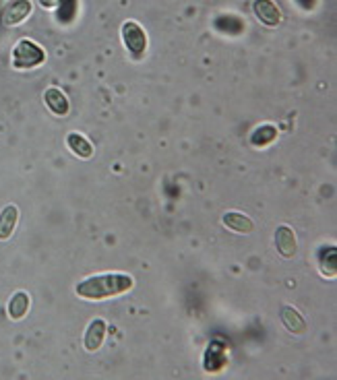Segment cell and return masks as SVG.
<instances>
[{
  "label": "cell",
  "mask_w": 337,
  "mask_h": 380,
  "mask_svg": "<svg viewBox=\"0 0 337 380\" xmlns=\"http://www.w3.org/2000/svg\"><path fill=\"white\" fill-rule=\"evenodd\" d=\"M66 147L79 160H91L93 157V145L81 133H68L66 135Z\"/></svg>",
  "instance_id": "obj_13"
},
{
  "label": "cell",
  "mask_w": 337,
  "mask_h": 380,
  "mask_svg": "<svg viewBox=\"0 0 337 380\" xmlns=\"http://www.w3.org/2000/svg\"><path fill=\"white\" fill-rule=\"evenodd\" d=\"M42 9H48V11H54L62 5V0H38Z\"/></svg>",
  "instance_id": "obj_16"
},
{
  "label": "cell",
  "mask_w": 337,
  "mask_h": 380,
  "mask_svg": "<svg viewBox=\"0 0 337 380\" xmlns=\"http://www.w3.org/2000/svg\"><path fill=\"white\" fill-rule=\"evenodd\" d=\"M135 288V277L129 273H99L89 275L75 286V294L87 302H101L110 298H121Z\"/></svg>",
  "instance_id": "obj_1"
},
{
  "label": "cell",
  "mask_w": 337,
  "mask_h": 380,
  "mask_svg": "<svg viewBox=\"0 0 337 380\" xmlns=\"http://www.w3.org/2000/svg\"><path fill=\"white\" fill-rule=\"evenodd\" d=\"M226 364H228V353H226V349L217 347V345H209V347H207L205 357H203V368H205V372H219Z\"/></svg>",
  "instance_id": "obj_14"
},
{
  "label": "cell",
  "mask_w": 337,
  "mask_h": 380,
  "mask_svg": "<svg viewBox=\"0 0 337 380\" xmlns=\"http://www.w3.org/2000/svg\"><path fill=\"white\" fill-rule=\"evenodd\" d=\"M275 248L284 259H294L298 252V240L290 225H277L275 229Z\"/></svg>",
  "instance_id": "obj_8"
},
{
  "label": "cell",
  "mask_w": 337,
  "mask_h": 380,
  "mask_svg": "<svg viewBox=\"0 0 337 380\" xmlns=\"http://www.w3.org/2000/svg\"><path fill=\"white\" fill-rule=\"evenodd\" d=\"M221 223L226 225L230 231L234 233H242V236H249L255 231V223L249 215L240 213V211H226L221 215Z\"/></svg>",
  "instance_id": "obj_9"
},
{
  "label": "cell",
  "mask_w": 337,
  "mask_h": 380,
  "mask_svg": "<svg viewBox=\"0 0 337 380\" xmlns=\"http://www.w3.org/2000/svg\"><path fill=\"white\" fill-rule=\"evenodd\" d=\"M105 333H108V325L103 318H93L87 329H85V337H83V347L85 351L89 353H95L101 349L103 345V339H105Z\"/></svg>",
  "instance_id": "obj_6"
},
{
  "label": "cell",
  "mask_w": 337,
  "mask_h": 380,
  "mask_svg": "<svg viewBox=\"0 0 337 380\" xmlns=\"http://www.w3.org/2000/svg\"><path fill=\"white\" fill-rule=\"evenodd\" d=\"M253 13L265 27H277L284 21V13L275 0H253Z\"/></svg>",
  "instance_id": "obj_5"
},
{
  "label": "cell",
  "mask_w": 337,
  "mask_h": 380,
  "mask_svg": "<svg viewBox=\"0 0 337 380\" xmlns=\"http://www.w3.org/2000/svg\"><path fill=\"white\" fill-rule=\"evenodd\" d=\"M279 318H282L284 327H286L292 335H304L306 329H308V325H306L304 316L300 314V310L294 308V306H290V304H284V306H282Z\"/></svg>",
  "instance_id": "obj_10"
},
{
  "label": "cell",
  "mask_w": 337,
  "mask_h": 380,
  "mask_svg": "<svg viewBox=\"0 0 337 380\" xmlns=\"http://www.w3.org/2000/svg\"><path fill=\"white\" fill-rule=\"evenodd\" d=\"M17 225H19V207L17 205L3 207V211H0V242L11 240Z\"/></svg>",
  "instance_id": "obj_11"
},
{
  "label": "cell",
  "mask_w": 337,
  "mask_h": 380,
  "mask_svg": "<svg viewBox=\"0 0 337 380\" xmlns=\"http://www.w3.org/2000/svg\"><path fill=\"white\" fill-rule=\"evenodd\" d=\"M34 13V3L32 0H9L5 5L3 13H0V23L5 27H17L25 23Z\"/></svg>",
  "instance_id": "obj_4"
},
{
  "label": "cell",
  "mask_w": 337,
  "mask_h": 380,
  "mask_svg": "<svg viewBox=\"0 0 337 380\" xmlns=\"http://www.w3.org/2000/svg\"><path fill=\"white\" fill-rule=\"evenodd\" d=\"M42 97H44L46 107H48L54 116H58V118L68 116V112H71V101H68V95H66L60 87H48V89L44 91Z\"/></svg>",
  "instance_id": "obj_7"
},
{
  "label": "cell",
  "mask_w": 337,
  "mask_h": 380,
  "mask_svg": "<svg viewBox=\"0 0 337 380\" xmlns=\"http://www.w3.org/2000/svg\"><path fill=\"white\" fill-rule=\"evenodd\" d=\"M32 308V298L27 292H15L7 304V314L11 320H23Z\"/></svg>",
  "instance_id": "obj_12"
},
{
  "label": "cell",
  "mask_w": 337,
  "mask_h": 380,
  "mask_svg": "<svg viewBox=\"0 0 337 380\" xmlns=\"http://www.w3.org/2000/svg\"><path fill=\"white\" fill-rule=\"evenodd\" d=\"M277 139V129L273 124H261L251 133V145L253 147H267Z\"/></svg>",
  "instance_id": "obj_15"
},
{
  "label": "cell",
  "mask_w": 337,
  "mask_h": 380,
  "mask_svg": "<svg viewBox=\"0 0 337 380\" xmlns=\"http://www.w3.org/2000/svg\"><path fill=\"white\" fill-rule=\"evenodd\" d=\"M44 62H46V50L38 42H34L29 38H21L15 44L13 54H11L13 68H17V71H29V68H38Z\"/></svg>",
  "instance_id": "obj_2"
},
{
  "label": "cell",
  "mask_w": 337,
  "mask_h": 380,
  "mask_svg": "<svg viewBox=\"0 0 337 380\" xmlns=\"http://www.w3.org/2000/svg\"><path fill=\"white\" fill-rule=\"evenodd\" d=\"M121 38H123L125 48L133 54V58H143L145 56L147 46H149V38H147V31L141 27V23H137L133 19H127L121 25Z\"/></svg>",
  "instance_id": "obj_3"
}]
</instances>
